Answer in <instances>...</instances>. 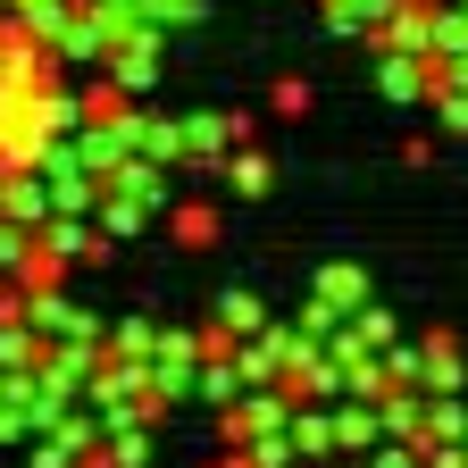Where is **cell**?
<instances>
[{
	"mask_svg": "<svg viewBox=\"0 0 468 468\" xmlns=\"http://www.w3.org/2000/svg\"><path fill=\"white\" fill-rule=\"evenodd\" d=\"M284 435H292V460H326V452H335V427H326V401H292Z\"/></svg>",
	"mask_w": 468,
	"mask_h": 468,
	"instance_id": "obj_4",
	"label": "cell"
},
{
	"mask_svg": "<svg viewBox=\"0 0 468 468\" xmlns=\"http://www.w3.org/2000/svg\"><path fill=\"white\" fill-rule=\"evenodd\" d=\"M209 468H218V460H209Z\"/></svg>",
	"mask_w": 468,
	"mask_h": 468,
	"instance_id": "obj_15",
	"label": "cell"
},
{
	"mask_svg": "<svg viewBox=\"0 0 468 468\" xmlns=\"http://www.w3.org/2000/svg\"><path fill=\"white\" fill-rule=\"evenodd\" d=\"M460 452H468V435H460Z\"/></svg>",
	"mask_w": 468,
	"mask_h": 468,
	"instance_id": "obj_14",
	"label": "cell"
},
{
	"mask_svg": "<svg viewBox=\"0 0 468 468\" xmlns=\"http://www.w3.org/2000/svg\"><path fill=\"white\" fill-rule=\"evenodd\" d=\"M292 326H260V335H234V377L243 385H276L284 377V360H292Z\"/></svg>",
	"mask_w": 468,
	"mask_h": 468,
	"instance_id": "obj_1",
	"label": "cell"
},
{
	"mask_svg": "<svg viewBox=\"0 0 468 468\" xmlns=\"http://www.w3.org/2000/svg\"><path fill=\"white\" fill-rule=\"evenodd\" d=\"M34 468H68V452H58V443L42 435V443H34Z\"/></svg>",
	"mask_w": 468,
	"mask_h": 468,
	"instance_id": "obj_12",
	"label": "cell"
},
{
	"mask_svg": "<svg viewBox=\"0 0 468 468\" xmlns=\"http://www.w3.org/2000/svg\"><path fill=\"white\" fill-rule=\"evenodd\" d=\"M268 318H260V302L251 292H226V335H260Z\"/></svg>",
	"mask_w": 468,
	"mask_h": 468,
	"instance_id": "obj_9",
	"label": "cell"
},
{
	"mask_svg": "<svg viewBox=\"0 0 468 468\" xmlns=\"http://www.w3.org/2000/svg\"><path fill=\"white\" fill-rule=\"evenodd\" d=\"M42 368V335L26 318H0V377H34Z\"/></svg>",
	"mask_w": 468,
	"mask_h": 468,
	"instance_id": "obj_6",
	"label": "cell"
},
{
	"mask_svg": "<svg viewBox=\"0 0 468 468\" xmlns=\"http://www.w3.org/2000/svg\"><path fill=\"white\" fill-rule=\"evenodd\" d=\"M368 468H419V452L393 443V435H377V443H368Z\"/></svg>",
	"mask_w": 468,
	"mask_h": 468,
	"instance_id": "obj_10",
	"label": "cell"
},
{
	"mask_svg": "<svg viewBox=\"0 0 468 468\" xmlns=\"http://www.w3.org/2000/svg\"><path fill=\"white\" fill-rule=\"evenodd\" d=\"M0 268H26V243H17V226H0Z\"/></svg>",
	"mask_w": 468,
	"mask_h": 468,
	"instance_id": "obj_11",
	"label": "cell"
},
{
	"mask_svg": "<svg viewBox=\"0 0 468 468\" xmlns=\"http://www.w3.org/2000/svg\"><path fill=\"white\" fill-rule=\"evenodd\" d=\"M151 343H159V335H151L143 318H126V326L109 335V351H117V360H151Z\"/></svg>",
	"mask_w": 468,
	"mask_h": 468,
	"instance_id": "obj_8",
	"label": "cell"
},
{
	"mask_svg": "<svg viewBox=\"0 0 468 468\" xmlns=\"http://www.w3.org/2000/svg\"><path fill=\"white\" fill-rule=\"evenodd\" d=\"M101 443H109L117 468H151V427L134 419V401H109L101 410Z\"/></svg>",
	"mask_w": 468,
	"mask_h": 468,
	"instance_id": "obj_2",
	"label": "cell"
},
{
	"mask_svg": "<svg viewBox=\"0 0 468 468\" xmlns=\"http://www.w3.org/2000/svg\"><path fill=\"white\" fill-rule=\"evenodd\" d=\"M318 302H326L335 318H343V310H360V276H351V268H326V276H318Z\"/></svg>",
	"mask_w": 468,
	"mask_h": 468,
	"instance_id": "obj_7",
	"label": "cell"
},
{
	"mask_svg": "<svg viewBox=\"0 0 468 468\" xmlns=\"http://www.w3.org/2000/svg\"><path fill=\"white\" fill-rule=\"evenodd\" d=\"M76 468H117V460H109V443H92V452H76Z\"/></svg>",
	"mask_w": 468,
	"mask_h": 468,
	"instance_id": "obj_13",
	"label": "cell"
},
{
	"mask_svg": "<svg viewBox=\"0 0 468 468\" xmlns=\"http://www.w3.org/2000/svg\"><path fill=\"white\" fill-rule=\"evenodd\" d=\"M326 427H335V452H368V443H377V401L335 393V401H326Z\"/></svg>",
	"mask_w": 468,
	"mask_h": 468,
	"instance_id": "obj_3",
	"label": "cell"
},
{
	"mask_svg": "<svg viewBox=\"0 0 468 468\" xmlns=\"http://www.w3.org/2000/svg\"><path fill=\"white\" fill-rule=\"evenodd\" d=\"M460 351H452V335H427L419 343V393H460Z\"/></svg>",
	"mask_w": 468,
	"mask_h": 468,
	"instance_id": "obj_5",
	"label": "cell"
}]
</instances>
